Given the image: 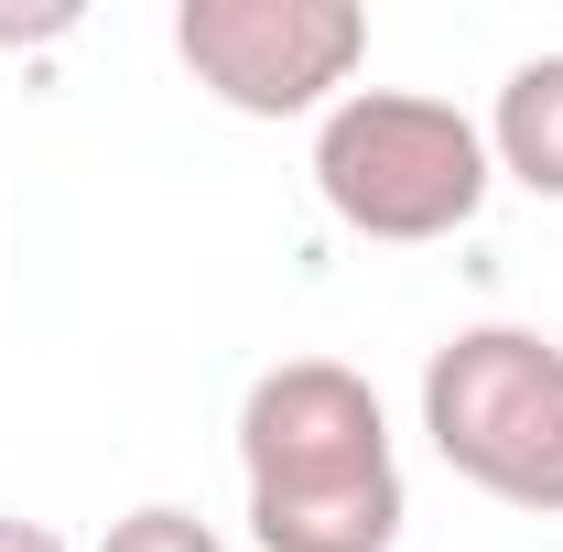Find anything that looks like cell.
Instances as JSON below:
<instances>
[{
	"instance_id": "1",
	"label": "cell",
	"mask_w": 563,
	"mask_h": 552,
	"mask_svg": "<svg viewBox=\"0 0 563 552\" xmlns=\"http://www.w3.org/2000/svg\"><path fill=\"white\" fill-rule=\"evenodd\" d=\"M239 477L261 552H390L401 542V455L390 412L347 357H282L239 401Z\"/></svg>"
},
{
	"instance_id": "2",
	"label": "cell",
	"mask_w": 563,
	"mask_h": 552,
	"mask_svg": "<svg viewBox=\"0 0 563 552\" xmlns=\"http://www.w3.org/2000/svg\"><path fill=\"white\" fill-rule=\"evenodd\" d=\"M498 163L488 131L455 109V98H412V87H347L325 120H314V196L336 207V228L357 239H455L466 217L488 207Z\"/></svg>"
},
{
	"instance_id": "3",
	"label": "cell",
	"mask_w": 563,
	"mask_h": 552,
	"mask_svg": "<svg viewBox=\"0 0 563 552\" xmlns=\"http://www.w3.org/2000/svg\"><path fill=\"white\" fill-rule=\"evenodd\" d=\"M422 433L477 498L563 520V336L542 325L444 336L422 357Z\"/></svg>"
},
{
	"instance_id": "4",
	"label": "cell",
	"mask_w": 563,
	"mask_h": 552,
	"mask_svg": "<svg viewBox=\"0 0 563 552\" xmlns=\"http://www.w3.org/2000/svg\"><path fill=\"white\" fill-rule=\"evenodd\" d=\"M174 55L239 120H303L336 109L368 66V11L357 0H185Z\"/></svg>"
},
{
	"instance_id": "5",
	"label": "cell",
	"mask_w": 563,
	"mask_h": 552,
	"mask_svg": "<svg viewBox=\"0 0 563 552\" xmlns=\"http://www.w3.org/2000/svg\"><path fill=\"white\" fill-rule=\"evenodd\" d=\"M488 163L509 185H531V196L563 207V55L509 66V87H498V109H488Z\"/></svg>"
},
{
	"instance_id": "6",
	"label": "cell",
	"mask_w": 563,
	"mask_h": 552,
	"mask_svg": "<svg viewBox=\"0 0 563 552\" xmlns=\"http://www.w3.org/2000/svg\"><path fill=\"white\" fill-rule=\"evenodd\" d=\"M98 552H228V542H217L196 509L152 498V509H131V520H109V542H98Z\"/></svg>"
},
{
	"instance_id": "7",
	"label": "cell",
	"mask_w": 563,
	"mask_h": 552,
	"mask_svg": "<svg viewBox=\"0 0 563 552\" xmlns=\"http://www.w3.org/2000/svg\"><path fill=\"white\" fill-rule=\"evenodd\" d=\"M0 552H66V531H55V520H11V509H0Z\"/></svg>"
},
{
	"instance_id": "8",
	"label": "cell",
	"mask_w": 563,
	"mask_h": 552,
	"mask_svg": "<svg viewBox=\"0 0 563 552\" xmlns=\"http://www.w3.org/2000/svg\"><path fill=\"white\" fill-rule=\"evenodd\" d=\"M76 11H22V22H11V11H0V44H44V33H66Z\"/></svg>"
}]
</instances>
